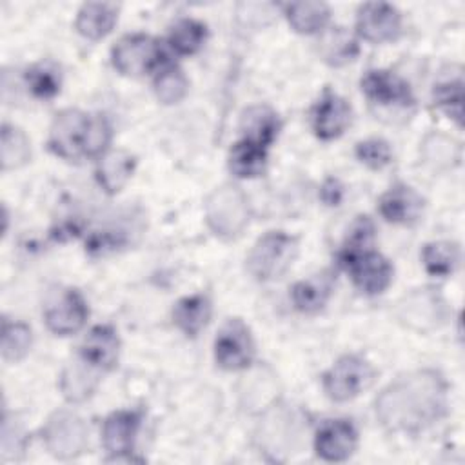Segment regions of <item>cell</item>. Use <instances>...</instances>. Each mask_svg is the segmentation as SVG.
Returning a JSON list of instances; mask_svg holds the SVG:
<instances>
[{
  "instance_id": "obj_1",
  "label": "cell",
  "mask_w": 465,
  "mask_h": 465,
  "mask_svg": "<svg viewBox=\"0 0 465 465\" xmlns=\"http://www.w3.org/2000/svg\"><path fill=\"white\" fill-rule=\"evenodd\" d=\"M445 412L447 381L432 369L398 376L376 398V418L392 432H421Z\"/></svg>"
},
{
  "instance_id": "obj_2",
  "label": "cell",
  "mask_w": 465,
  "mask_h": 465,
  "mask_svg": "<svg viewBox=\"0 0 465 465\" xmlns=\"http://www.w3.org/2000/svg\"><path fill=\"white\" fill-rule=\"evenodd\" d=\"M111 125L102 114L80 109L60 111L49 129V149L64 160H82L105 154Z\"/></svg>"
},
{
  "instance_id": "obj_3",
  "label": "cell",
  "mask_w": 465,
  "mask_h": 465,
  "mask_svg": "<svg viewBox=\"0 0 465 465\" xmlns=\"http://www.w3.org/2000/svg\"><path fill=\"white\" fill-rule=\"evenodd\" d=\"M298 254V240L282 231L258 238L247 256V271L260 282L282 278Z\"/></svg>"
},
{
  "instance_id": "obj_4",
  "label": "cell",
  "mask_w": 465,
  "mask_h": 465,
  "mask_svg": "<svg viewBox=\"0 0 465 465\" xmlns=\"http://www.w3.org/2000/svg\"><path fill=\"white\" fill-rule=\"evenodd\" d=\"M205 222L220 238L240 236L249 222V205L243 193L229 183L216 187L205 200Z\"/></svg>"
},
{
  "instance_id": "obj_5",
  "label": "cell",
  "mask_w": 465,
  "mask_h": 465,
  "mask_svg": "<svg viewBox=\"0 0 465 465\" xmlns=\"http://www.w3.org/2000/svg\"><path fill=\"white\" fill-rule=\"evenodd\" d=\"M374 378L376 371L365 358L345 354L323 374V391L334 401H347L369 389Z\"/></svg>"
},
{
  "instance_id": "obj_6",
  "label": "cell",
  "mask_w": 465,
  "mask_h": 465,
  "mask_svg": "<svg viewBox=\"0 0 465 465\" xmlns=\"http://www.w3.org/2000/svg\"><path fill=\"white\" fill-rule=\"evenodd\" d=\"M113 65L127 76H142L162 64L160 44L147 35H127L113 47Z\"/></svg>"
},
{
  "instance_id": "obj_7",
  "label": "cell",
  "mask_w": 465,
  "mask_h": 465,
  "mask_svg": "<svg viewBox=\"0 0 465 465\" xmlns=\"http://www.w3.org/2000/svg\"><path fill=\"white\" fill-rule=\"evenodd\" d=\"M44 441L47 450L60 458L71 460L87 447V427L82 418L73 412H54L44 427Z\"/></svg>"
},
{
  "instance_id": "obj_8",
  "label": "cell",
  "mask_w": 465,
  "mask_h": 465,
  "mask_svg": "<svg viewBox=\"0 0 465 465\" xmlns=\"http://www.w3.org/2000/svg\"><path fill=\"white\" fill-rule=\"evenodd\" d=\"M216 363L225 371L249 367L254 358V340L249 327L240 318L227 320L214 340Z\"/></svg>"
},
{
  "instance_id": "obj_9",
  "label": "cell",
  "mask_w": 465,
  "mask_h": 465,
  "mask_svg": "<svg viewBox=\"0 0 465 465\" xmlns=\"http://www.w3.org/2000/svg\"><path fill=\"white\" fill-rule=\"evenodd\" d=\"M358 35L374 44L396 40L401 31V16L396 7L383 2L363 4L356 18Z\"/></svg>"
},
{
  "instance_id": "obj_10",
  "label": "cell",
  "mask_w": 465,
  "mask_h": 465,
  "mask_svg": "<svg viewBox=\"0 0 465 465\" xmlns=\"http://www.w3.org/2000/svg\"><path fill=\"white\" fill-rule=\"evenodd\" d=\"M44 316L45 325L51 332L58 336H69L84 327L89 316V309L84 296L78 291L67 289L47 305Z\"/></svg>"
},
{
  "instance_id": "obj_11",
  "label": "cell",
  "mask_w": 465,
  "mask_h": 465,
  "mask_svg": "<svg viewBox=\"0 0 465 465\" xmlns=\"http://www.w3.org/2000/svg\"><path fill=\"white\" fill-rule=\"evenodd\" d=\"M358 445V432L347 420L323 421L314 436L316 454L325 461L349 460Z\"/></svg>"
},
{
  "instance_id": "obj_12",
  "label": "cell",
  "mask_w": 465,
  "mask_h": 465,
  "mask_svg": "<svg viewBox=\"0 0 465 465\" xmlns=\"http://www.w3.org/2000/svg\"><path fill=\"white\" fill-rule=\"evenodd\" d=\"M341 263L349 269L354 285L365 294L383 292L392 280V265L374 251L361 252Z\"/></svg>"
},
{
  "instance_id": "obj_13",
  "label": "cell",
  "mask_w": 465,
  "mask_h": 465,
  "mask_svg": "<svg viewBox=\"0 0 465 465\" xmlns=\"http://www.w3.org/2000/svg\"><path fill=\"white\" fill-rule=\"evenodd\" d=\"M120 354V340L111 325H96L84 338L78 358L98 372H107L116 367Z\"/></svg>"
},
{
  "instance_id": "obj_14",
  "label": "cell",
  "mask_w": 465,
  "mask_h": 465,
  "mask_svg": "<svg viewBox=\"0 0 465 465\" xmlns=\"http://www.w3.org/2000/svg\"><path fill=\"white\" fill-rule=\"evenodd\" d=\"M361 89L369 100L383 107H407L412 105L414 98L409 84L389 71H369L361 78Z\"/></svg>"
},
{
  "instance_id": "obj_15",
  "label": "cell",
  "mask_w": 465,
  "mask_h": 465,
  "mask_svg": "<svg viewBox=\"0 0 465 465\" xmlns=\"http://www.w3.org/2000/svg\"><path fill=\"white\" fill-rule=\"evenodd\" d=\"M311 122L318 138H338L351 124V107L341 96L325 91L312 107Z\"/></svg>"
},
{
  "instance_id": "obj_16",
  "label": "cell",
  "mask_w": 465,
  "mask_h": 465,
  "mask_svg": "<svg viewBox=\"0 0 465 465\" xmlns=\"http://www.w3.org/2000/svg\"><path fill=\"white\" fill-rule=\"evenodd\" d=\"M140 425V414L134 411H116L109 414L102 427L104 449L114 458H125L133 452L134 436Z\"/></svg>"
},
{
  "instance_id": "obj_17",
  "label": "cell",
  "mask_w": 465,
  "mask_h": 465,
  "mask_svg": "<svg viewBox=\"0 0 465 465\" xmlns=\"http://www.w3.org/2000/svg\"><path fill=\"white\" fill-rule=\"evenodd\" d=\"M380 213L387 222L414 225L423 214V198L409 185H394L380 198Z\"/></svg>"
},
{
  "instance_id": "obj_18",
  "label": "cell",
  "mask_w": 465,
  "mask_h": 465,
  "mask_svg": "<svg viewBox=\"0 0 465 465\" xmlns=\"http://www.w3.org/2000/svg\"><path fill=\"white\" fill-rule=\"evenodd\" d=\"M332 287H334V274L331 271H322L318 274H312L307 280L294 283L291 291V298L298 311L305 314H312L323 309V305L331 298Z\"/></svg>"
},
{
  "instance_id": "obj_19",
  "label": "cell",
  "mask_w": 465,
  "mask_h": 465,
  "mask_svg": "<svg viewBox=\"0 0 465 465\" xmlns=\"http://www.w3.org/2000/svg\"><path fill=\"white\" fill-rule=\"evenodd\" d=\"M240 129L243 138L252 143L267 147L280 131L278 114L269 105H251L243 111L240 120Z\"/></svg>"
},
{
  "instance_id": "obj_20",
  "label": "cell",
  "mask_w": 465,
  "mask_h": 465,
  "mask_svg": "<svg viewBox=\"0 0 465 465\" xmlns=\"http://www.w3.org/2000/svg\"><path fill=\"white\" fill-rule=\"evenodd\" d=\"M133 169L134 156L131 153L124 149L109 151L100 156V162L96 165V180L105 193L114 194L127 183V180L133 174Z\"/></svg>"
},
{
  "instance_id": "obj_21",
  "label": "cell",
  "mask_w": 465,
  "mask_h": 465,
  "mask_svg": "<svg viewBox=\"0 0 465 465\" xmlns=\"http://www.w3.org/2000/svg\"><path fill=\"white\" fill-rule=\"evenodd\" d=\"M118 18V7L107 2H87L76 16V29L89 40H100L111 33Z\"/></svg>"
},
{
  "instance_id": "obj_22",
  "label": "cell",
  "mask_w": 465,
  "mask_h": 465,
  "mask_svg": "<svg viewBox=\"0 0 465 465\" xmlns=\"http://www.w3.org/2000/svg\"><path fill=\"white\" fill-rule=\"evenodd\" d=\"M211 318V300L205 294H194L182 298L173 309V320L176 327L187 334L196 336Z\"/></svg>"
},
{
  "instance_id": "obj_23",
  "label": "cell",
  "mask_w": 465,
  "mask_h": 465,
  "mask_svg": "<svg viewBox=\"0 0 465 465\" xmlns=\"http://www.w3.org/2000/svg\"><path fill=\"white\" fill-rule=\"evenodd\" d=\"M267 163V147L240 140L229 153V169L238 178H252L263 173Z\"/></svg>"
},
{
  "instance_id": "obj_24",
  "label": "cell",
  "mask_w": 465,
  "mask_h": 465,
  "mask_svg": "<svg viewBox=\"0 0 465 465\" xmlns=\"http://www.w3.org/2000/svg\"><path fill=\"white\" fill-rule=\"evenodd\" d=\"M100 372L84 363L80 358L73 361L62 374V392L69 401H82L85 400L96 387Z\"/></svg>"
},
{
  "instance_id": "obj_25",
  "label": "cell",
  "mask_w": 465,
  "mask_h": 465,
  "mask_svg": "<svg viewBox=\"0 0 465 465\" xmlns=\"http://www.w3.org/2000/svg\"><path fill=\"white\" fill-rule=\"evenodd\" d=\"M287 20L298 33H318L329 20V7L323 2H294L285 7Z\"/></svg>"
},
{
  "instance_id": "obj_26",
  "label": "cell",
  "mask_w": 465,
  "mask_h": 465,
  "mask_svg": "<svg viewBox=\"0 0 465 465\" xmlns=\"http://www.w3.org/2000/svg\"><path fill=\"white\" fill-rule=\"evenodd\" d=\"M460 247L454 242H432L423 247L421 260L427 272L434 276H447L454 272L460 263Z\"/></svg>"
},
{
  "instance_id": "obj_27",
  "label": "cell",
  "mask_w": 465,
  "mask_h": 465,
  "mask_svg": "<svg viewBox=\"0 0 465 465\" xmlns=\"http://www.w3.org/2000/svg\"><path fill=\"white\" fill-rule=\"evenodd\" d=\"M2 169L9 171V169H16L20 165H24L29 156H31V147H29V140L24 134V131H20L15 125L4 124L2 125Z\"/></svg>"
},
{
  "instance_id": "obj_28",
  "label": "cell",
  "mask_w": 465,
  "mask_h": 465,
  "mask_svg": "<svg viewBox=\"0 0 465 465\" xmlns=\"http://www.w3.org/2000/svg\"><path fill=\"white\" fill-rule=\"evenodd\" d=\"M205 40V25L193 20L182 18L174 22L169 31V44L180 54H193L196 53Z\"/></svg>"
},
{
  "instance_id": "obj_29",
  "label": "cell",
  "mask_w": 465,
  "mask_h": 465,
  "mask_svg": "<svg viewBox=\"0 0 465 465\" xmlns=\"http://www.w3.org/2000/svg\"><path fill=\"white\" fill-rule=\"evenodd\" d=\"M31 329L22 322H7L2 323V356L7 361L22 360L31 349Z\"/></svg>"
},
{
  "instance_id": "obj_30",
  "label": "cell",
  "mask_w": 465,
  "mask_h": 465,
  "mask_svg": "<svg viewBox=\"0 0 465 465\" xmlns=\"http://www.w3.org/2000/svg\"><path fill=\"white\" fill-rule=\"evenodd\" d=\"M320 53L331 65H343L356 56L358 45L341 27H336L323 36Z\"/></svg>"
},
{
  "instance_id": "obj_31",
  "label": "cell",
  "mask_w": 465,
  "mask_h": 465,
  "mask_svg": "<svg viewBox=\"0 0 465 465\" xmlns=\"http://www.w3.org/2000/svg\"><path fill=\"white\" fill-rule=\"evenodd\" d=\"M25 82L35 96L53 98L60 91V69L53 62H40L25 73Z\"/></svg>"
},
{
  "instance_id": "obj_32",
  "label": "cell",
  "mask_w": 465,
  "mask_h": 465,
  "mask_svg": "<svg viewBox=\"0 0 465 465\" xmlns=\"http://www.w3.org/2000/svg\"><path fill=\"white\" fill-rule=\"evenodd\" d=\"M372 243H374V223H372V220L369 216H358L352 222L351 229H349L343 249L340 252V260L345 262L352 256L372 251Z\"/></svg>"
},
{
  "instance_id": "obj_33",
  "label": "cell",
  "mask_w": 465,
  "mask_h": 465,
  "mask_svg": "<svg viewBox=\"0 0 465 465\" xmlns=\"http://www.w3.org/2000/svg\"><path fill=\"white\" fill-rule=\"evenodd\" d=\"M189 82L178 67H163L154 78V94L162 104H178L187 93Z\"/></svg>"
},
{
  "instance_id": "obj_34",
  "label": "cell",
  "mask_w": 465,
  "mask_h": 465,
  "mask_svg": "<svg viewBox=\"0 0 465 465\" xmlns=\"http://www.w3.org/2000/svg\"><path fill=\"white\" fill-rule=\"evenodd\" d=\"M461 78L447 80L434 87L436 104L447 111L460 125H461V93H463Z\"/></svg>"
},
{
  "instance_id": "obj_35",
  "label": "cell",
  "mask_w": 465,
  "mask_h": 465,
  "mask_svg": "<svg viewBox=\"0 0 465 465\" xmlns=\"http://www.w3.org/2000/svg\"><path fill=\"white\" fill-rule=\"evenodd\" d=\"M356 156H358L360 162H363L371 169H381L391 162L392 153H391V147L385 140L369 138V140L360 142L356 145Z\"/></svg>"
},
{
  "instance_id": "obj_36",
  "label": "cell",
  "mask_w": 465,
  "mask_h": 465,
  "mask_svg": "<svg viewBox=\"0 0 465 465\" xmlns=\"http://www.w3.org/2000/svg\"><path fill=\"white\" fill-rule=\"evenodd\" d=\"M340 196H341V187L336 180H327L323 189H322V198L329 203V205H336L340 202Z\"/></svg>"
}]
</instances>
